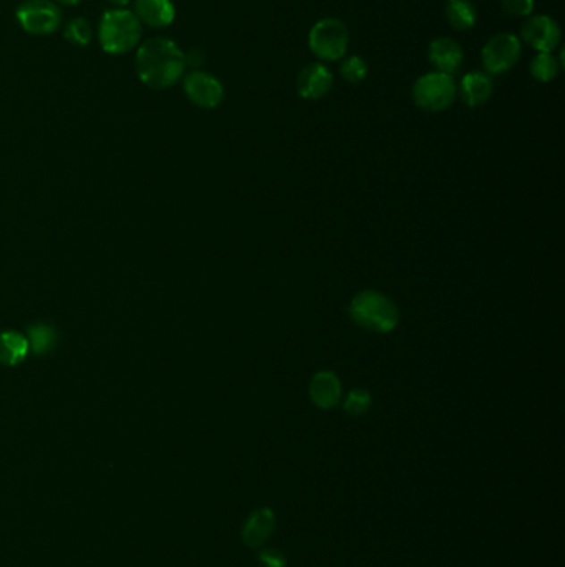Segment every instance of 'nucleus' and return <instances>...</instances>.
Segmentation results:
<instances>
[{
    "instance_id": "obj_1",
    "label": "nucleus",
    "mask_w": 565,
    "mask_h": 567,
    "mask_svg": "<svg viewBox=\"0 0 565 567\" xmlns=\"http://www.w3.org/2000/svg\"><path fill=\"white\" fill-rule=\"evenodd\" d=\"M184 52L170 38L153 37L138 47L135 70L138 79L151 90H166L186 75Z\"/></svg>"
},
{
    "instance_id": "obj_2",
    "label": "nucleus",
    "mask_w": 565,
    "mask_h": 567,
    "mask_svg": "<svg viewBox=\"0 0 565 567\" xmlns=\"http://www.w3.org/2000/svg\"><path fill=\"white\" fill-rule=\"evenodd\" d=\"M143 25L133 11L110 9L98 23V42L108 55H125L141 42Z\"/></svg>"
},
{
    "instance_id": "obj_3",
    "label": "nucleus",
    "mask_w": 565,
    "mask_h": 567,
    "mask_svg": "<svg viewBox=\"0 0 565 567\" xmlns=\"http://www.w3.org/2000/svg\"><path fill=\"white\" fill-rule=\"evenodd\" d=\"M350 316L355 324L363 329L388 334L398 326V309L395 304L380 292L365 291L353 299Z\"/></svg>"
},
{
    "instance_id": "obj_4",
    "label": "nucleus",
    "mask_w": 565,
    "mask_h": 567,
    "mask_svg": "<svg viewBox=\"0 0 565 567\" xmlns=\"http://www.w3.org/2000/svg\"><path fill=\"white\" fill-rule=\"evenodd\" d=\"M413 102L425 112H443L450 108L458 97V85L451 75L430 72L413 85Z\"/></svg>"
},
{
    "instance_id": "obj_5",
    "label": "nucleus",
    "mask_w": 565,
    "mask_h": 567,
    "mask_svg": "<svg viewBox=\"0 0 565 567\" xmlns=\"http://www.w3.org/2000/svg\"><path fill=\"white\" fill-rule=\"evenodd\" d=\"M350 34L347 25L339 19H322L308 32L310 52L325 62H337L349 50Z\"/></svg>"
},
{
    "instance_id": "obj_6",
    "label": "nucleus",
    "mask_w": 565,
    "mask_h": 567,
    "mask_svg": "<svg viewBox=\"0 0 565 567\" xmlns=\"http://www.w3.org/2000/svg\"><path fill=\"white\" fill-rule=\"evenodd\" d=\"M17 22L27 34L52 35L62 27V11L54 0H23L15 11Z\"/></svg>"
},
{
    "instance_id": "obj_7",
    "label": "nucleus",
    "mask_w": 565,
    "mask_h": 567,
    "mask_svg": "<svg viewBox=\"0 0 565 567\" xmlns=\"http://www.w3.org/2000/svg\"><path fill=\"white\" fill-rule=\"evenodd\" d=\"M522 44L516 35H494L481 52V62L487 75H502L519 62Z\"/></svg>"
},
{
    "instance_id": "obj_8",
    "label": "nucleus",
    "mask_w": 565,
    "mask_h": 567,
    "mask_svg": "<svg viewBox=\"0 0 565 567\" xmlns=\"http://www.w3.org/2000/svg\"><path fill=\"white\" fill-rule=\"evenodd\" d=\"M182 89L190 102L204 110H213L224 100L223 83L215 75L203 70H192L188 75H184Z\"/></svg>"
},
{
    "instance_id": "obj_9",
    "label": "nucleus",
    "mask_w": 565,
    "mask_h": 567,
    "mask_svg": "<svg viewBox=\"0 0 565 567\" xmlns=\"http://www.w3.org/2000/svg\"><path fill=\"white\" fill-rule=\"evenodd\" d=\"M561 27L549 15H534L520 29V38L537 52H554L561 44Z\"/></svg>"
},
{
    "instance_id": "obj_10",
    "label": "nucleus",
    "mask_w": 565,
    "mask_h": 567,
    "mask_svg": "<svg viewBox=\"0 0 565 567\" xmlns=\"http://www.w3.org/2000/svg\"><path fill=\"white\" fill-rule=\"evenodd\" d=\"M333 87V75L324 63H308L297 77V93L306 100H320Z\"/></svg>"
},
{
    "instance_id": "obj_11",
    "label": "nucleus",
    "mask_w": 565,
    "mask_h": 567,
    "mask_svg": "<svg viewBox=\"0 0 565 567\" xmlns=\"http://www.w3.org/2000/svg\"><path fill=\"white\" fill-rule=\"evenodd\" d=\"M428 58L436 72L454 75L458 73L464 62L463 48L450 37H440L428 47Z\"/></svg>"
},
{
    "instance_id": "obj_12",
    "label": "nucleus",
    "mask_w": 565,
    "mask_h": 567,
    "mask_svg": "<svg viewBox=\"0 0 565 567\" xmlns=\"http://www.w3.org/2000/svg\"><path fill=\"white\" fill-rule=\"evenodd\" d=\"M141 25L153 29H166L174 22L176 9L171 0H135L133 11Z\"/></svg>"
},
{
    "instance_id": "obj_13",
    "label": "nucleus",
    "mask_w": 565,
    "mask_h": 567,
    "mask_svg": "<svg viewBox=\"0 0 565 567\" xmlns=\"http://www.w3.org/2000/svg\"><path fill=\"white\" fill-rule=\"evenodd\" d=\"M494 91V81L486 72H469L460 83V95L468 106L475 108L486 103Z\"/></svg>"
},
{
    "instance_id": "obj_14",
    "label": "nucleus",
    "mask_w": 565,
    "mask_h": 567,
    "mask_svg": "<svg viewBox=\"0 0 565 567\" xmlns=\"http://www.w3.org/2000/svg\"><path fill=\"white\" fill-rule=\"evenodd\" d=\"M310 398L320 409H333L342 398V384L333 372H318L310 382Z\"/></svg>"
},
{
    "instance_id": "obj_15",
    "label": "nucleus",
    "mask_w": 565,
    "mask_h": 567,
    "mask_svg": "<svg viewBox=\"0 0 565 567\" xmlns=\"http://www.w3.org/2000/svg\"><path fill=\"white\" fill-rule=\"evenodd\" d=\"M30 347L27 335L17 330L0 332V365L17 367L29 357Z\"/></svg>"
},
{
    "instance_id": "obj_16",
    "label": "nucleus",
    "mask_w": 565,
    "mask_h": 567,
    "mask_svg": "<svg viewBox=\"0 0 565 567\" xmlns=\"http://www.w3.org/2000/svg\"><path fill=\"white\" fill-rule=\"evenodd\" d=\"M274 528H275V516L271 510L264 508V510L256 511L248 520L242 531V537L246 545L257 547L271 537Z\"/></svg>"
},
{
    "instance_id": "obj_17",
    "label": "nucleus",
    "mask_w": 565,
    "mask_h": 567,
    "mask_svg": "<svg viewBox=\"0 0 565 567\" xmlns=\"http://www.w3.org/2000/svg\"><path fill=\"white\" fill-rule=\"evenodd\" d=\"M27 341L30 352L37 357H46L57 349L58 332L54 326L38 322L27 329Z\"/></svg>"
},
{
    "instance_id": "obj_18",
    "label": "nucleus",
    "mask_w": 565,
    "mask_h": 567,
    "mask_svg": "<svg viewBox=\"0 0 565 567\" xmlns=\"http://www.w3.org/2000/svg\"><path fill=\"white\" fill-rule=\"evenodd\" d=\"M444 15L446 21L456 30L473 29L477 19L475 5L469 0H448Z\"/></svg>"
},
{
    "instance_id": "obj_19",
    "label": "nucleus",
    "mask_w": 565,
    "mask_h": 567,
    "mask_svg": "<svg viewBox=\"0 0 565 567\" xmlns=\"http://www.w3.org/2000/svg\"><path fill=\"white\" fill-rule=\"evenodd\" d=\"M562 63L552 52H539L531 62V75L537 81H552L559 75Z\"/></svg>"
},
{
    "instance_id": "obj_20",
    "label": "nucleus",
    "mask_w": 565,
    "mask_h": 567,
    "mask_svg": "<svg viewBox=\"0 0 565 567\" xmlns=\"http://www.w3.org/2000/svg\"><path fill=\"white\" fill-rule=\"evenodd\" d=\"M63 37L73 46L87 47L93 38V27L87 19L73 17L63 27Z\"/></svg>"
},
{
    "instance_id": "obj_21",
    "label": "nucleus",
    "mask_w": 565,
    "mask_h": 567,
    "mask_svg": "<svg viewBox=\"0 0 565 567\" xmlns=\"http://www.w3.org/2000/svg\"><path fill=\"white\" fill-rule=\"evenodd\" d=\"M340 75L349 83H360L368 75V63L358 55H353L342 62Z\"/></svg>"
},
{
    "instance_id": "obj_22",
    "label": "nucleus",
    "mask_w": 565,
    "mask_h": 567,
    "mask_svg": "<svg viewBox=\"0 0 565 567\" xmlns=\"http://www.w3.org/2000/svg\"><path fill=\"white\" fill-rule=\"evenodd\" d=\"M372 405V397L368 392H365L362 388H357V390H351L349 394V397L343 403V409L347 413H350L353 417H358L363 415L365 411H368Z\"/></svg>"
},
{
    "instance_id": "obj_23",
    "label": "nucleus",
    "mask_w": 565,
    "mask_h": 567,
    "mask_svg": "<svg viewBox=\"0 0 565 567\" xmlns=\"http://www.w3.org/2000/svg\"><path fill=\"white\" fill-rule=\"evenodd\" d=\"M502 9L512 17H527L534 11V0H502Z\"/></svg>"
},
{
    "instance_id": "obj_24",
    "label": "nucleus",
    "mask_w": 565,
    "mask_h": 567,
    "mask_svg": "<svg viewBox=\"0 0 565 567\" xmlns=\"http://www.w3.org/2000/svg\"><path fill=\"white\" fill-rule=\"evenodd\" d=\"M260 561L266 567H283L285 566V559L282 554L275 549H269V551H264L260 554Z\"/></svg>"
},
{
    "instance_id": "obj_25",
    "label": "nucleus",
    "mask_w": 565,
    "mask_h": 567,
    "mask_svg": "<svg viewBox=\"0 0 565 567\" xmlns=\"http://www.w3.org/2000/svg\"><path fill=\"white\" fill-rule=\"evenodd\" d=\"M184 60H186V67L198 70L203 65L204 54L199 48H192L188 54H184Z\"/></svg>"
},
{
    "instance_id": "obj_26",
    "label": "nucleus",
    "mask_w": 565,
    "mask_h": 567,
    "mask_svg": "<svg viewBox=\"0 0 565 567\" xmlns=\"http://www.w3.org/2000/svg\"><path fill=\"white\" fill-rule=\"evenodd\" d=\"M108 4H112L114 9H125L128 4H131V0H106Z\"/></svg>"
},
{
    "instance_id": "obj_27",
    "label": "nucleus",
    "mask_w": 565,
    "mask_h": 567,
    "mask_svg": "<svg viewBox=\"0 0 565 567\" xmlns=\"http://www.w3.org/2000/svg\"><path fill=\"white\" fill-rule=\"evenodd\" d=\"M57 4H62V5H67V7H75V5H79L81 0H55Z\"/></svg>"
}]
</instances>
